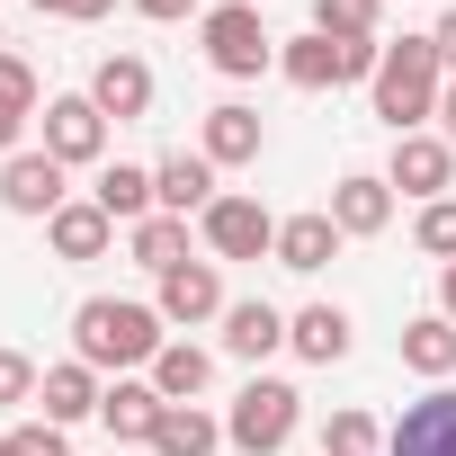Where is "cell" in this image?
<instances>
[{
  "label": "cell",
  "mask_w": 456,
  "mask_h": 456,
  "mask_svg": "<svg viewBox=\"0 0 456 456\" xmlns=\"http://www.w3.org/2000/svg\"><path fill=\"white\" fill-rule=\"evenodd\" d=\"M45 152H54L63 170H81V161L108 152V117H99L90 90H81V99H45Z\"/></svg>",
  "instance_id": "9"
},
{
  "label": "cell",
  "mask_w": 456,
  "mask_h": 456,
  "mask_svg": "<svg viewBox=\"0 0 456 456\" xmlns=\"http://www.w3.org/2000/svg\"><path fill=\"white\" fill-rule=\"evenodd\" d=\"M296 420H305V394L278 385V376H251V385L233 394V411H224V447H242V456H278V447L296 438Z\"/></svg>",
  "instance_id": "3"
},
{
  "label": "cell",
  "mask_w": 456,
  "mask_h": 456,
  "mask_svg": "<svg viewBox=\"0 0 456 456\" xmlns=\"http://www.w3.org/2000/svg\"><path fill=\"white\" fill-rule=\"evenodd\" d=\"M376 63H385V45L367 37V45H340V37H296L287 54H278V72L296 81V90H340V81H376Z\"/></svg>",
  "instance_id": "5"
},
{
  "label": "cell",
  "mask_w": 456,
  "mask_h": 456,
  "mask_svg": "<svg viewBox=\"0 0 456 456\" xmlns=\"http://www.w3.org/2000/svg\"><path fill=\"white\" fill-rule=\"evenodd\" d=\"M37 117V72L19 63V54H0V152L19 143V126Z\"/></svg>",
  "instance_id": "27"
},
{
  "label": "cell",
  "mask_w": 456,
  "mask_h": 456,
  "mask_svg": "<svg viewBox=\"0 0 456 456\" xmlns=\"http://www.w3.org/2000/svg\"><path fill=\"white\" fill-rule=\"evenodd\" d=\"M429 45H438V63H447V72H456V10H447V19H438V28H429Z\"/></svg>",
  "instance_id": "34"
},
{
  "label": "cell",
  "mask_w": 456,
  "mask_h": 456,
  "mask_svg": "<svg viewBox=\"0 0 456 456\" xmlns=\"http://www.w3.org/2000/svg\"><path fill=\"white\" fill-rule=\"evenodd\" d=\"M161 411H170V403L152 394V376H143V385H134V376H117V385L99 394V420H108L117 438H143V447H152V429H161Z\"/></svg>",
  "instance_id": "20"
},
{
  "label": "cell",
  "mask_w": 456,
  "mask_h": 456,
  "mask_svg": "<svg viewBox=\"0 0 456 456\" xmlns=\"http://www.w3.org/2000/svg\"><path fill=\"white\" fill-rule=\"evenodd\" d=\"M37 385H45V376H37V358H28V349H0V411L37 403Z\"/></svg>",
  "instance_id": "31"
},
{
  "label": "cell",
  "mask_w": 456,
  "mask_h": 456,
  "mask_svg": "<svg viewBox=\"0 0 456 456\" xmlns=\"http://www.w3.org/2000/svg\"><path fill=\"white\" fill-rule=\"evenodd\" d=\"M90 99H99V117H117V126L143 117V108H152V63H143V54H108V63L90 72Z\"/></svg>",
  "instance_id": "14"
},
{
  "label": "cell",
  "mask_w": 456,
  "mask_h": 456,
  "mask_svg": "<svg viewBox=\"0 0 456 456\" xmlns=\"http://www.w3.org/2000/svg\"><path fill=\"white\" fill-rule=\"evenodd\" d=\"M197 37H206V63H215L224 81H260V72L278 63V37L260 28L251 0H224V10H206V19H197Z\"/></svg>",
  "instance_id": "4"
},
{
  "label": "cell",
  "mask_w": 456,
  "mask_h": 456,
  "mask_svg": "<svg viewBox=\"0 0 456 456\" xmlns=\"http://www.w3.org/2000/svg\"><path fill=\"white\" fill-rule=\"evenodd\" d=\"M179 260H188V215H143V224H134V269L170 278Z\"/></svg>",
  "instance_id": "26"
},
{
  "label": "cell",
  "mask_w": 456,
  "mask_h": 456,
  "mask_svg": "<svg viewBox=\"0 0 456 456\" xmlns=\"http://www.w3.org/2000/svg\"><path fill=\"white\" fill-rule=\"evenodd\" d=\"M438 126H447V143H456V81L438 90Z\"/></svg>",
  "instance_id": "37"
},
{
  "label": "cell",
  "mask_w": 456,
  "mask_h": 456,
  "mask_svg": "<svg viewBox=\"0 0 456 456\" xmlns=\"http://www.w3.org/2000/svg\"><path fill=\"white\" fill-rule=\"evenodd\" d=\"M45 233H54V251H63V260H108V242H117V215H108L99 197H72V206L45 224Z\"/></svg>",
  "instance_id": "19"
},
{
  "label": "cell",
  "mask_w": 456,
  "mask_h": 456,
  "mask_svg": "<svg viewBox=\"0 0 456 456\" xmlns=\"http://www.w3.org/2000/svg\"><path fill=\"white\" fill-rule=\"evenodd\" d=\"M224 349L260 367L269 349H287V314H278V305H260V296H251V305H224Z\"/></svg>",
  "instance_id": "21"
},
{
  "label": "cell",
  "mask_w": 456,
  "mask_h": 456,
  "mask_svg": "<svg viewBox=\"0 0 456 456\" xmlns=\"http://www.w3.org/2000/svg\"><path fill=\"white\" fill-rule=\"evenodd\" d=\"M287 349H296L305 367H340V358H349V314H340V305H305V314H287Z\"/></svg>",
  "instance_id": "17"
},
{
  "label": "cell",
  "mask_w": 456,
  "mask_h": 456,
  "mask_svg": "<svg viewBox=\"0 0 456 456\" xmlns=\"http://www.w3.org/2000/svg\"><path fill=\"white\" fill-rule=\"evenodd\" d=\"M260 108H242V99H224V108H206V134H197V152L215 161V170H242V161H260Z\"/></svg>",
  "instance_id": "12"
},
{
  "label": "cell",
  "mask_w": 456,
  "mask_h": 456,
  "mask_svg": "<svg viewBox=\"0 0 456 456\" xmlns=\"http://www.w3.org/2000/svg\"><path fill=\"white\" fill-rule=\"evenodd\" d=\"M90 197H99L117 224H143V215H161V197H152V170H134V161H108Z\"/></svg>",
  "instance_id": "23"
},
{
  "label": "cell",
  "mask_w": 456,
  "mask_h": 456,
  "mask_svg": "<svg viewBox=\"0 0 456 456\" xmlns=\"http://www.w3.org/2000/svg\"><path fill=\"white\" fill-rule=\"evenodd\" d=\"M314 37L367 45V37H376V0H314Z\"/></svg>",
  "instance_id": "28"
},
{
  "label": "cell",
  "mask_w": 456,
  "mask_h": 456,
  "mask_svg": "<svg viewBox=\"0 0 456 456\" xmlns=\"http://www.w3.org/2000/svg\"><path fill=\"white\" fill-rule=\"evenodd\" d=\"M447 179H456V143H447V134H394L385 188H403V197H447Z\"/></svg>",
  "instance_id": "10"
},
{
  "label": "cell",
  "mask_w": 456,
  "mask_h": 456,
  "mask_svg": "<svg viewBox=\"0 0 456 456\" xmlns=\"http://www.w3.org/2000/svg\"><path fill=\"white\" fill-rule=\"evenodd\" d=\"M206 376H215V358H206L197 340H170V349L152 358V394H161V403H197Z\"/></svg>",
  "instance_id": "24"
},
{
  "label": "cell",
  "mask_w": 456,
  "mask_h": 456,
  "mask_svg": "<svg viewBox=\"0 0 456 456\" xmlns=\"http://www.w3.org/2000/svg\"><path fill=\"white\" fill-rule=\"evenodd\" d=\"M385 456H456V385H429L420 403H403V420L385 429Z\"/></svg>",
  "instance_id": "7"
},
{
  "label": "cell",
  "mask_w": 456,
  "mask_h": 456,
  "mask_svg": "<svg viewBox=\"0 0 456 456\" xmlns=\"http://www.w3.org/2000/svg\"><path fill=\"white\" fill-rule=\"evenodd\" d=\"M411 242H420L429 260H456V197H429V206H420V224H411Z\"/></svg>",
  "instance_id": "30"
},
{
  "label": "cell",
  "mask_w": 456,
  "mask_h": 456,
  "mask_svg": "<svg viewBox=\"0 0 456 456\" xmlns=\"http://www.w3.org/2000/svg\"><path fill=\"white\" fill-rule=\"evenodd\" d=\"M134 10H143V19H188L197 0H134Z\"/></svg>",
  "instance_id": "35"
},
{
  "label": "cell",
  "mask_w": 456,
  "mask_h": 456,
  "mask_svg": "<svg viewBox=\"0 0 456 456\" xmlns=\"http://www.w3.org/2000/svg\"><path fill=\"white\" fill-rule=\"evenodd\" d=\"M403 367H411V376H429V385H447V376H456V322H447V314L403 322Z\"/></svg>",
  "instance_id": "22"
},
{
  "label": "cell",
  "mask_w": 456,
  "mask_h": 456,
  "mask_svg": "<svg viewBox=\"0 0 456 456\" xmlns=\"http://www.w3.org/2000/svg\"><path fill=\"white\" fill-rule=\"evenodd\" d=\"M340 224H331V206H314V215H287L278 224V269H296V278H314V269H331L340 260Z\"/></svg>",
  "instance_id": "13"
},
{
  "label": "cell",
  "mask_w": 456,
  "mask_h": 456,
  "mask_svg": "<svg viewBox=\"0 0 456 456\" xmlns=\"http://www.w3.org/2000/svg\"><path fill=\"white\" fill-rule=\"evenodd\" d=\"M0 456H72V447H63L54 420H37V429H10V438H0Z\"/></svg>",
  "instance_id": "32"
},
{
  "label": "cell",
  "mask_w": 456,
  "mask_h": 456,
  "mask_svg": "<svg viewBox=\"0 0 456 456\" xmlns=\"http://www.w3.org/2000/svg\"><path fill=\"white\" fill-rule=\"evenodd\" d=\"M376 117L394 126V134H420V117H438V90H447V63H438V45L429 37H403V45H385V63H376Z\"/></svg>",
  "instance_id": "2"
},
{
  "label": "cell",
  "mask_w": 456,
  "mask_h": 456,
  "mask_svg": "<svg viewBox=\"0 0 456 456\" xmlns=\"http://www.w3.org/2000/svg\"><path fill=\"white\" fill-rule=\"evenodd\" d=\"M152 447H161V456H215V447H224V420H206L197 403H170L161 429H152Z\"/></svg>",
  "instance_id": "25"
},
{
  "label": "cell",
  "mask_w": 456,
  "mask_h": 456,
  "mask_svg": "<svg viewBox=\"0 0 456 456\" xmlns=\"http://www.w3.org/2000/svg\"><path fill=\"white\" fill-rule=\"evenodd\" d=\"M331 224H340L349 242H358V233H385V224H394V188H385L376 170H349V179L331 188Z\"/></svg>",
  "instance_id": "15"
},
{
  "label": "cell",
  "mask_w": 456,
  "mask_h": 456,
  "mask_svg": "<svg viewBox=\"0 0 456 456\" xmlns=\"http://www.w3.org/2000/svg\"><path fill=\"white\" fill-rule=\"evenodd\" d=\"M152 197H161V215H206L215 206V161L206 152H170L152 170Z\"/></svg>",
  "instance_id": "16"
},
{
  "label": "cell",
  "mask_w": 456,
  "mask_h": 456,
  "mask_svg": "<svg viewBox=\"0 0 456 456\" xmlns=\"http://www.w3.org/2000/svg\"><path fill=\"white\" fill-rule=\"evenodd\" d=\"M37 10H45V19H108L117 0H37Z\"/></svg>",
  "instance_id": "33"
},
{
  "label": "cell",
  "mask_w": 456,
  "mask_h": 456,
  "mask_svg": "<svg viewBox=\"0 0 456 456\" xmlns=\"http://www.w3.org/2000/svg\"><path fill=\"white\" fill-rule=\"evenodd\" d=\"M197 224H206V251H215V260H260V251H278V215H269L260 197H215Z\"/></svg>",
  "instance_id": "6"
},
{
  "label": "cell",
  "mask_w": 456,
  "mask_h": 456,
  "mask_svg": "<svg viewBox=\"0 0 456 456\" xmlns=\"http://www.w3.org/2000/svg\"><path fill=\"white\" fill-rule=\"evenodd\" d=\"M322 456H385V429L367 411H331L322 420Z\"/></svg>",
  "instance_id": "29"
},
{
  "label": "cell",
  "mask_w": 456,
  "mask_h": 456,
  "mask_svg": "<svg viewBox=\"0 0 456 456\" xmlns=\"http://www.w3.org/2000/svg\"><path fill=\"white\" fill-rule=\"evenodd\" d=\"M152 314H161V322H188V331L215 322V314H224V278H215V260H179V269L152 287Z\"/></svg>",
  "instance_id": "11"
},
{
  "label": "cell",
  "mask_w": 456,
  "mask_h": 456,
  "mask_svg": "<svg viewBox=\"0 0 456 456\" xmlns=\"http://www.w3.org/2000/svg\"><path fill=\"white\" fill-rule=\"evenodd\" d=\"M99 367H81V358H63V367H45V385H37V403H45V420L54 429H72V420H90L99 411Z\"/></svg>",
  "instance_id": "18"
},
{
  "label": "cell",
  "mask_w": 456,
  "mask_h": 456,
  "mask_svg": "<svg viewBox=\"0 0 456 456\" xmlns=\"http://www.w3.org/2000/svg\"><path fill=\"white\" fill-rule=\"evenodd\" d=\"M438 314L456 322V260H447V278H438Z\"/></svg>",
  "instance_id": "36"
},
{
  "label": "cell",
  "mask_w": 456,
  "mask_h": 456,
  "mask_svg": "<svg viewBox=\"0 0 456 456\" xmlns=\"http://www.w3.org/2000/svg\"><path fill=\"white\" fill-rule=\"evenodd\" d=\"M0 206H10V215H63L72 206V188H63V161L54 152H10V161H0Z\"/></svg>",
  "instance_id": "8"
},
{
  "label": "cell",
  "mask_w": 456,
  "mask_h": 456,
  "mask_svg": "<svg viewBox=\"0 0 456 456\" xmlns=\"http://www.w3.org/2000/svg\"><path fill=\"white\" fill-rule=\"evenodd\" d=\"M170 340H161V314L152 305H126V296H90L72 314V358L81 367H152Z\"/></svg>",
  "instance_id": "1"
}]
</instances>
